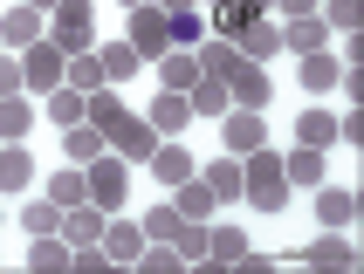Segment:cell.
I'll list each match as a JSON object with an SVG mask.
<instances>
[{"instance_id": "obj_36", "label": "cell", "mask_w": 364, "mask_h": 274, "mask_svg": "<svg viewBox=\"0 0 364 274\" xmlns=\"http://www.w3.org/2000/svg\"><path fill=\"white\" fill-rule=\"evenodd\" d=\"M48 117H55L62 131H69V124H82V89H69V82H62V89H48Z\"/></svg>"}, {"instance_id": "obj_45", "label": "cell", "mask_w": 364, "mask_h": 274, "mask_svg": "<svg viewBox=\"0 0 364 274\" xmlns=\"http://www.w3.org/2000/svg\"><path fill=\"white\" fill-rule=\"evenodd\" d=\"M28 7H41V14H55V0H28Z\"/></svg>"}, {"instance_id": "obj_4", "label": "cell", "mask_w": 364, "mask_h": 274, "mask_svg": "<svg viewBox=\"0 0 364 274\" xmlns=\"http://www.w3.org/2000/svg\"><path fill=\"white\" fill-rule=\"evenodd\" d=\"M82 185H90V206H103V213H117L124 192H131V172L117 165V151L90 158V172H82Z\"/></svg>"}, {"instance_id": "obj_40", "label": "cell", "mask_w": 364, "mask_h": 274, "mask_svg": "<svg viewBox=\"0 0 364 274\" xmlns=\"http://www.w3.org/2000/svg\"><path fill=\"white\" fill-rule=\"evenodd\" d=\"M358 0H330V14H323V28H344V35H358Z\"/></svg>"}, {"instance_id": "obj_1", "label": "cell", "mask_w": 364, "mask_h": 274, "mask_svg": "<svg viewBox=\"0 0 364 274\" xmlns=\"http://www.w3.org/2000/svg\"><path fill=\"white\" fill-rule=\"evenodd\" d=\"M241 199L255 206V213H282V199H289V178H282V151H247L241 158Z\"/></svg>"}, {"instance_id": "obj_9", "label": "cell", "mask_w": 364, "mask_h": 274, "mask_svg": "<svg viewBox=\"0 0 364 274\" xmlns=\"http://www.w3.org/2000/svg\"><path fill=\"white\" fill-rule=\"evenodd\" d=\"M144 124H151L159 137H179L186 124H193V103H186V89H159V97H151V110H144Z\"/></svg>"}, {"instance_id": "obj_19", "label": "cell", "mask_w": 364, "mask_h": 274, "mask_svg": "<svg viewBox=\"0 0 364 274\" xmlns=\"http://www.w3.org/2000/svg\"><path fill=\"white\" fill-rule=\"evenodd\" d=\"M282 48H296V55H316V48H330V28H323V14L289 21V28H282Z\"/></svg>"}, {"instance_id": "obj_22", "label": "cell", "mask_w": 364, "mask_h": 274, "mask_svg": "<svg viewBox=\"0 0 364 274\" xmlns=\"http://www.w3.org/2000/svg\"><path fill=\"white\" fill-rule=\"evenodd\" d=\"M103 254H110V261H138V254H144V226L103 219Z\"/></svg>"}, {"instance_id": "obj_29", "label": "cell", "mask_w": 364, "mask_h": 274, "mask_svg": "<svg viewBox=\"0 0 364 274\" xmlns=\"http://www.w3.org/2000/svg\"><path fill=\"white\" fill-rule=\"evenodd\" d=\"M165 28H172V48H200V41H206V14H200V7L165 14Z\"/></svg>"}, {"instance_id": "obj_44", "label": "cell", "mask_w": 364, "mask_h": 274, "mask_svg": "<svg viewBox=\"0 0 364 274\" xmlns=\"http://www.w3.org/2000/svg\"><path fill=\"white\" fill-rule=\"evenodd\" d=\"M241 7H247V14H268V7H275V0H241Z\"/></svg>"}, {"instance_id": "obj_13", "label": "cell", "mask_w": 364, "mask_h": 274, "mask_svg": "<svg viewBox=\"0 0 364 274\" xmlns=\"http://www.w3.org/2000/svg\"><path fill=\"white\" fill-rule=\"evenodd\" d=\"M0 41H7V48H35L41 41V7H28V0L7 7V14H0Z\"/></svg>"}, {"instance_id": "obj_26", "label": "cell", "mask_w": 364, "mask_h": 274, "mask_svg": "<svg viewBox=\"0 0 364 274\" xmlns=\"http://www.w3.org/2000/svg\"><path fill=\"white\" fill-rule=\"evenodd\" d=\"M193 76H200V62L186 48H165L159 55V89H193Z\"/></svg>"}, {"instance_id": "obj_25", "label": "cell", "mask_w": 364, "mask_h": 274, "mask_svg": "<svg viewBox=\"0 0 364 274\" xmlns=\"http://www.w3.org/2000/svg\"><path fill=\"white\" fill-rule=\"evenodd\" d=\"M35 185V158L21 151V144H7L0 151V192H28Z\"/></svg>"}, {"instance_id": "obj_43", "label": "cell", "mask_w": 364, "mask_h": 274, "mask_svg": "<svg viewBox=\"0 0 364 274\" xmlns=\"http://www.w3.org/2000/svg\"><path fill=\"white\" fill-rule=\"evenodd\" d=\"M151 7H165V14H179V7H200V0H151Z\"/></svg>"}, {"instance_id": "obj_6", "label": "cell", "mask_w": 364, "mask_h": 274, "mask_svg": "<svg viewBox=\"0 0 364 274\" xmlns=\"http://www.w3.org/2000/svg\"><path fill=\"white\" fill-rule=\"evenodd\" d=\"M268 97H275V82H268V62H241V69L227 76V103H234V110H262Z\"/></svg>"}, {"instance_id": "obj_48", "label": "cell", "mask_w": 364, "mask_h": 274, "mask_svg": "<svg viewBox=\"0 0 364 274\" xmlns=\"http://www.w3.org/2000/svg\"><path fill=\"white\" fill-rule=\"evenodd\" d=\"M213 7H220V0H213Z\"/></svg>"}, {"instance_id": "obj_10", "label": "cell", "mask_w": 364, "mask_h": 274, "mask_svg": "<svg viewBox=\"0 0 364 274\" xmlns=\"http://www.w3.org/2000/svg\"><path fill=\"white\" fill-rule=\"evenodd\" d=\"M193 62H200V76H220V82H227V76H234V69H241L247 55H241V41H234V35H206Z\"/></svg>"}, {"instance_id": "obj_11", "label": "cell", "mask_w": 364, "mask_h": 274, "mask_svg": "<svg viewBox=\"0 0 364 274\" xmlns=\"http://www.w3.org/2000/svg\"><path fill=\"white\" fill-rule=\"evenodd\" d=\"M110 151H117V158H131V165H144V158L159 151V131H151L144 117H124L117 131H110Z\"/></svg>"}, {"instance_id": "obj_38", "label": "cell", "mask_w": 364, "mask_h": 274, "mask_svg": "<svg viewBox=\"0 0 364 274\" xmlns=\"http://www.w3.org/2000/svg\"><path fill=\"white\" fill-rule=\"evenodd\" d=\"M179 206H165V199H159V206H151V213H144V240H172V234H179Z\"/></svg>"}, {"instance_id": "obj_32", "label": "cell", "mask_w": 364, "mask_h": 274, "mask_svg": "<svg viewBox=\"0 0 364 274\" xmlns=\"http://www.w3.org/2000/svg\"><path fill=\"white\" fill-rule=\"evenodd\" d=\"M28 131H35V110H28L21 97H0V137H7V144H21Z\"/></svg>"}, {"instance_id": "obj_7", "label": "cell", "mask_w": 364, "mask_h": 274, "mask_svg": "<svg viewBox=\"0 0 364 274\" xmlns=\"http://www.w3.org/2000/svg\"><path fill=\"white\" fill-rule=\"evenodd\" d=\"M144 165H151V178H159V185H165V192H172V185H186V178H193V172H200V158H193V151H186V144H179V137H159V151H151V158H144Z\"/></svg>"}, {"instance_id": "obj_41", "label": "cell", "mask_w": 364, "mask_h": 274, "mask_svg": "<svg viewBox=\"0 0 364 274\" xmlns=\"http://www.w3.org/2000/svg\"><path fill=\"white\" fill-rule=\"evenodd\" d=\"M275 7H282V21H303V14H316L323 0H275Z\"/></svg>"}, {"instance_id": "obj_46", "label": "cell", "mask_w": 364, "mask_h": 274, "mask_svg": "<svg viewBox=\"0 0 364 274\" xmlns=\"http://www.w3.org/2000/svg\"><path fill=\"white\" fill-rule=\"evenodd\" d=\"M117 7H144V0H117Z\"/></svg>"}, {"instance_id": "obj_33", "label": "cell", "mask_w": 364, "mask_h": 274, "mask_svg": "<svg viewBox=\"0 0 364 274\" xmlns=\"http://www.w3.org/2000/svg\"><path fill=\"white\" fill-rule=\"evenodd\" d=\"M316 219H323V226H344V219H358V199H350V192H330V185H316Z\"/></svg>"}, {"instance_id": "obj_17", "label": "cell", "mask_w": 364, "mask_h": 274, "mask_svg": "<svg viewBox=\"0 0 364 274\" xmlns=\"http://www.w3.org/2000/svg\"><path fill=\"white\" fill-rule=\"evenodd\" d=\"M186 103H193V117H213V124H220L227 110H234V103H227V82H220V76H193Z\"/></svg>"}, {"instance_id": "obj_39", "label": "cell", "mask_w": 364, "mask_h": 274, "mask_svg": "<svg viewBox=\"0 0 364 274\" xmlns=\"http://www.w3.org/2000/svg\"><path fill=\"white\" fill-rule=\"evenodd\" d=\"M48 199H55V206H82V199H90L82 172H55V178H48Z\"/></svg>"}, {"instance_id": "obj_34", "label": "cell", "mask_w": 364, "mask_h": 274, "mask_svg": "<svg viewBox=\"0 0 364 274\" xmlns=\"http://www.w3.org/2000/svg\"><path fill=\"white\" fill-rule=\"evenodd\" d=\"M69 89H82V97H90V89H103V62H97V48H90V55H69Z\"/></svg>"}, {"instance_id": "obj_28", "label": "cell", "mask_w": 364, "mask_h": 274, "mask_svg": "<svg viewBox=\"0 0 364 274\" xmlns=\"http://www.w3.org/2000/svg\"><path fill=\"white\" fill-rule=\"evenodd\" d=\"M303 261H309V268H350L358 254H350L344 240H337V226H330V234H316V240L303 247Z\"/></svg>"}, {"instance_id": "obj_21", "label": "cell", "mask_w": 364, "mask_h": 274, "mask_svg": "<svg viewBox=\"0 0 364 274\" xmlns=\"http://www.w3.org/2000/svg\"><path fill=\"white\" fill-rule=\"evenodd\" d=\"M200 178L213 185V199H220V206H227V199H241V158H234V151L213 158V165H200Z\"/></svg>"}, {"instance_id": "obj_27", "label": "cell", "mask_w": 364, "mask_h": 274, "mask_svg": "<svg viewBox=\"0 0 364 274\" xmlns=\"http://www.w3.org/2000/svg\"><path fill=\"white\" fill-rule=\"evenodd\" d=\"M62 144H69V158H76V165H90V158H103V151H110V137H103L90 117H82V124H69V137H62Z\"/></svg>"}, {"instance_id": "obj_30", "label": "cell", "mask_w": 364, "mask_h": 274, "mask_svg": "<svg viewBox=\"0 0 364 274\" xmlns=\"http://www.w3.org/2000/svg\"><path fill=\"white\" fill-rule=\"evenodd\" d=\"M330 137H337V117H330V110H303V117H296V144H309V151H323Z\"/></svg>"}, {"instance_id": "obj_35", "label": "cell", "mask_w": 364, "mask_h": 274, "mask_svg": "<svg viewBox=\"0 0 364 274\" xmlns=\"http://www.w3.org/2000/svg\"><path fill=\"white\" fill-rule=\"evenodd\" d=\"M172 254H179V261H206V219H179V234H172Z\"/></svg>"}, {"instance_id": "obj_12", "label": "cell", "mask_w": 364, "mask_h": 274, "mask_svg": "<svg viewBox=\"0 0 364 274\" xmlns=\"http://www.w3.org/2000/svg\"><path fill=\"white\" fill-rule=\"evenodd\" d=\"M103 206H90V199H82V206H62V240H69V247H90V240H103Z\"/></svg>"}, {"instance_id": "obj_16", "label": "cell", "mask_w": 364, "mask_h": 274, "mask_svg": "<svg viewBox=\"0 0 364 274\" xmlns=\"http://www.w3.org/2000/svg\"><path fill=\"white\" fill-rule=\"evenodd\" d=\"M172 206H179L186 219H213V213H220V199H213V185H206L200 172L186 178V185H172Z\"/></svg>"}, {"instance_id": "obj_42", "label": "cell", "mask_w": 364, "mask_h": 274, "mask_svg": "<svg viewBox=\"0 0 364 274\" xmlns=\"http://www.w3.org/2000/svg\"><path fill=\"white\" fill-rule=\"evenodd\" d=\"M337 82H344V97H350V103H364V69H344Z\"/></svg>"}, {"instance_id": "obj_2", "label": "cell", "mask_w": 364, "mask_h": 274, "mask_svg": "<svg viewBox=\"0 0 364 274\" xmlns=\"http://www.w3.org/2000/svg\"><path fill=\"white\" fill-rule=\"evenodd\" d=\"M62 76H69V48H55V41L41 35L28 55H21V89H35V97H48V89H62Z\"/></svg>"}, {"instance_id": "obj_15", "label": "cell", "mask_w": 364, "mask_h": 274, "mask_svg": "<svg viewBox=\"0 0 364 274\" xmlns=\"http://www.w3.org/2000/svg\"><path fill=\"white\" fill-rule=\"evenodd\" d=\"M82 117L97 124V131H103V137L117 131V124H124V117H131V110H124V103H117V82H103V89H90V97H82Z\"/></svg>"}, {"instance_id": "obj_5", "label": "cell", "mask_w": 364, "mask_h": 274, "mask_svg": "<svg viewBox=\"0 0 364 274\" xmlns=\"http://www.w3.org/2000/svg\"><path fill=\"white\" fill-rule=\"evenodd\" d=\"M131 48H138L144 62H159L165 48H172V28H165V7H151V0H144V7H131Z\"/></svg>"}, {"instance_id": "obj_18", "label": "cell", "mask_w": 364, "mask_h": 274, "mask_svg": "<svg viewBox=\"0 0 364 274\" xmlns=\"http://www.w3.org/2000/svg\"><path fill=\"white\" fill-rule=\"evenodd\" d=\"M69 254H76V247H69L62 234H35V247H28V268H35V274H69Z\"/></svg>"}, {"instance_id": "obj_47", "label": "cell", "mask_w": 364, "mask_h": 274, "mask_svg": "<svg viewBox=\"0 0 364 274\" xmlns=\"http://www.w3.org/2000/svg\"><path fill=\"white\" fill-rule=\"evenodd\" d=\"M0 48H7V41H0Z\"/></svg>"}, {"instance_id": "obj_31", "label": "cell", "mask_w": 364, "mask_h": 274, "mask_svg": "<svg viewBox=\"0 0 364 274\" xmlns=\"http://www.w3.org/2000/svg\"><path fill=\"white\" fill-rule=\"evenodd\" d=\"M241 254H247L241 226H206V261H241Z\"/></svg>"}, {"instance_id": "obj_3", "label": "cell", "mask_w": 364, "mask_h": 274, "mask_svg": "<svg viewBox=\"0 0 364 274\" xmlns=\"http://www.w3.org/2000/svg\"><path fill=\"white\" fill-rule=\"evenodd\" d=\"M48 41L69 48V55H90V48H97V14H90V0H55V28H48Z\"/></svg>"}, {"instance_id": "obj_20", "label": "cell", "mask_w": 364, "mask_h": 274, "mask_svg": "<svg viewBox=\"0 0 364 274\" xmlns=\"http://www.w3.org/2000/svg\"><path fill=\"white\" fill-rule=\"evenodd\" d=\"M337 76H344V62L330 55V48L303 55V89H309V97H330V89H337Z\"/></svg>"}, {"instance_id": "obj_24", "label": "cell", "mask_w": 364, "mask_h": 274, "mask_svg": "<svg viewBox=\"0 0 364 274\" xmlns=\"http://www.w3.org/2000/svg\"><path fill=\"white\" fill-rule=\"evenodd\" d=\"M282 178L289 185H323V151H309V144L282 151Z\"/></svg>"}, {"instance_id": "obj_37", "label": "cell", "mask_w": 364, "mask_h": 274, "mask_svg": "<svg viewBox=\"0 0 364 274\" xmlns=\"http://www.w3.org/2000/svg\"><path fill=\"white\" fill-rule=\"evenodd\" d=\"M21 226H28V234H62V206L55 199H35V206L21 213Z\"/></svg>"}, {"instance_id": "obj_14", "label": "cell", "mask_w": 364, "mask_h": 274, "mask_svg": "<svg viewBox=\"0 0 364 274\" xmlns=\"http://www.w3.org/2000/svg\"><path fill=\"white\" fill-rule=\"evenodd\" d=\"M234 41H241V55L247 62H268V55H289V48H282V28H275V21H247V28H241V35H234Z\"/></svg>"}, {"instance_id": "obj_23", "label": "cell", "mask_w": 364, "mask_h": 274, "mask_svg": "<svg viewBox=\"0 0 364 274\" xmlns=\"http://www.w3.org/2000/svg\"><path fill=\"white\" fill-rule=\"evenodd\" d=\"M97 62H103V82H131L144 69V55L131 48V41H110V48H97Z\"/></svg>"}, {"instance_id": "obj_8", "label": "cell", "mask_w": 364, "mask_h": 274, "mask_svg": "<svg viewBox=\"0 0 364 274\" xmlns=\"http://www.w3.org/2000/svg\"><path fill=\"white\" fill-rule=\"evenodd\" d=\"M220 144H227L234 158L262 151V144H268V124H262V110H227V117H220Z\"/></svg>"}]
</instances>
